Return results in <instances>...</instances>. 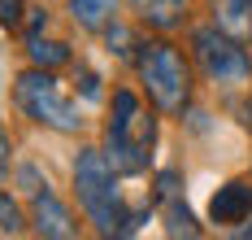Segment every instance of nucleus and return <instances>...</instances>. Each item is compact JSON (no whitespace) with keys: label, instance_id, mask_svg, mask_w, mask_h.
<instances>
[{"label":"nucleus","instance_id":"1","mask_svg":"<svg viewBox=\"0 0 252 240\" xmlns=\"http://www.w3.org/2000/svg\"><path fill=\"white\" fill-rule=\"evenodd\" d=\"M157 149V105H144L139 92L113 87L104 118V158L118 175H144Z\"/></svg>","mask_w":252,"mask_h":240},{"label":"nucleus","instance_id":"14","mask_svg":"<svg viewBox=\"0 0 252 240\" xmlns=\"http://www.w3.org/2000/svg\"><path fill=\"white\" fill-rule=\"evenodd\" d=\"M26 22V0H0V27L18 31Z\"/></svg>","mask_w":252,"mask_h":240},{"label":"nucleus","instance_id":"13","mask_svg":"<svg viewBox=\"0 0 252 240\" xmlns=\"http://www.w3.org/2000/svg\"><path fill=\"white\" fill-rule=\"evenodd\" d=\"M26 223H31V218L22 214V205H18L9 192H0V232L18 236V232H26Z\"/></svg>","mask_w":252,"mask_h":240},{"label":"nucleus","instance_id":"12","mask_svg":"<svg viewBox=\"0 0 252 240\" xmlns=\"http://www.w3.org/2000/svg\"><path fill=\"white\" fill-rule=\"evenodd\" d=\"M113 4L118 0H70V18L83 31H104L113 18Z\"/></svg>","mask_w":252,"mask_h":240},{"label":"nucleus","instance_id":"4","mask_svg":"<svg viewBox=\"0 0 252 240\" xmlns=\"http://www.w3.org/2000/svg\"><path fill=\"white\" fill-rule=\"evenodd\" d=\"M13 105L22 109L31 122L48 127V131H61V135H78L83 131V109L65 96L61 79L44 70V66H31L13 79Z\"/></svg>","mask_w":252,"mask_h":240},{"label":"nucleus","instance_id":"2","mask_svg":"<svg viewBox=\"0 0 252 240\" xmlns=\"http://www.w3.org/2000/svg\"><path fill=\"white\" fill-rule=\"evenodd\" d=\"M74 197H78V205H83V214H87V223L100 236H130L144 223V214L126 205L122 188H118V170L109 166L104 149H78Z\"/></svg>","mask_w":252,"mask_h":240},{"label":"nucleus","instance_id":"15","mask_svg":"<svg viewBox=\"0 0 252 240\" xmlns=\"http://www.w3.org/2000/svg\"><path fill=\"white\" fill-rule=\"evenodd\" d=\"M9 166H13V135H9L4 122H0V179L9 175Z\"/></svg>","mask_w":252,"mask_h":240},{"label":"nucleus","instance_id":"10","mask_svg":"<svg viewBox=\"0 0 252 240\" xmlns=\"http://www.w3.org/2000/svg\"><path fill=\"white\" fill-rule=\"evenodd\" d=\"M26 57H31V66H44V70H57V66H70L74 61L65 40H44L39 31L26 35Z\"/></svg>","mask_w":252,"mask_h":240},{"label":"nucleus","instance_id":"16","mask_svg":"<svg viewBox=\"0 0 252 240\" xmlns=\"http://www.w3.org/2000/svg\"><path fill=\"white\" fill-rule=\"evenodd\" d=\"M78 75H83V96H92V101H96V96H100V79H96L87 66H78Z\"/></svg>","mask_w":252,"mask_h":240},{"label":"nucleus","instance_id":"6","mask_svg":"<svg viewBox=\"0 0 252 240\" xmlns=\"http://www.w3.org/2000/svg\"><path fill=\"white\" fill-rule=\"evenodd\" d=\"M18 175H22V184H26V197H31V227H35L39 236H48V240L78 236V223H74V214H70V205L48 188V179L39 184V175H35L31 166H22Z\"/></svg>","mask_w":252,"mask_h":240},{"label":"nucleus","instance_id":"5","mask_svg":"<svg viewBox=\"0 0 252 240\" xmlns=\"http://www.w3.org/2000/svg\"><path fill=\"white\" fill-rule=\"evenodd\" d=\"M191 61H196V70L204 79L218 83V87L252 83V53L244 48V40H235L218 22L191 27Z\"/></svg>","mask_w":252,"mask_h":240},{"label":"nucleus","instance_id":"7","mask_svg":"<svg viewBox=\"0 0 252 240\" xmlns=\"http://www.w3.org/2000/svg\"><path fill=\"white\" fill-rule=\"evenodd\" d=\"M248 218H252V179H226V184L209 197V223L213 227L244 232Z\"/></svg>","mask_w":252,"mask_h":240},{"label":"nucleus","instance_id":"11","mask_svg":"<svg viewBox=\"0 0 252 240\" xmlns=\"http://www.w3.org/2000/svg\"><path fill=\"white\" fill-rule=\"evenodd\" d=\"M213 22L222 31H230L235 40H252V0H218Z\"/></svg>","mask_w":252,"mask_h":240},{"label":"nucleus","instance_id":"17","mask_svg":"<svg viewBox=\"0 0 252 240\" xmlns=\"http://www.w3.org/2000/svg\"><path fill=\"white\" fill-rule=\"evenodd\" d=\"M239 118H244V127L252 131V87H248V96H244V105H239Z\"/></svg>","mask_w":252,"mask_h":240},{"label":"nucleus","instance_id":"8","mask_svg":"<svg viewBox=\"0 0 252 240\" xmlns=\"http://www.w3.org/2000/svg\"><path fill=\"white\" fill-rule=\"evenodd\" d=\"M157 205H161V218H165V232L170 236H200L204 227L196 223V214L187 210V201L178 197V175L165 170L157 179Z\"/></svg>","mask_w":252,"mask_h":240},{"label":"nucleus","instance_id":"3","mask_svg":"<svg viewBox=\"0 0 252 240\" xmlns=\"http://www.w3.org/2000/svg\"><path fill=\"white\" fill-rule=\"evenodd\" d=\"M135 75L144 83V96L157 105V114H165V118L187 114V105H191V61L183 57L178 44H170L165 35L144 40L135 53Z\"/></svg>","mask_w":252,"mask_h":240},{"label":"nucleus","instance_id":"9","mask_svg":"<svg viewBox=\"0 0 252 240\" xmlns=\"http://www.w3.org/2000/svg\"><path fill=\"white\" fill-rule=\"evenodd\" d=\"M126 4L157 35H170V31L187 27V18H191V0H126Z\"/></svg>","mask_w":252,"mask_h":240}]
</instances>
